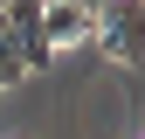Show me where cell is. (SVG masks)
<instances>
[{
    "label": "cell",
    "mask_w": 145,
    "mask_h": 139,
    "mask_svg": "<svg viewBox=\"0 0 145 139\" xmlns=\"http://www.w3.org/2000/svg\"><path fill=\"white\" fill-rule=\"evenodd\" d=\"M90 28H97V7L90 0H42V42H48V56L90 42Z\"/></svg>",
    "instance_id": "6da1fadb"
},
{
    "label": "cell",
    "mask_w": 145,
    "mask_h": 139,
    "mask_svg": "<svg viewBox=\"0 0 145 139\" xmlns=\"http://www.w3.org/2000/svg\"><path fill=\"white\" fill-rule=\"evenodd\" d=\"M97 49L111 63H124V70H138V0H111V7L97 14Z\"/></svg>",
    "instance_id": "7a4b0ae2"
},
{
    "label": "cell",
    "mask_w": 145,
    "mask_h": 139,
    "mask_svg": "<svg viewBox=\"0 0 145 139\" xmlns=\"http://www.w3.org/2000/svg\"><path fill=\"white\" fill-rule=\"evenodd\" d=\"M0 21H7L14 49H21V70H28V77L56 63V56H48V42H42V0H7V7H0Z\"/></svg>",
    "instance_id": "3957f363"
}]
</instances>
